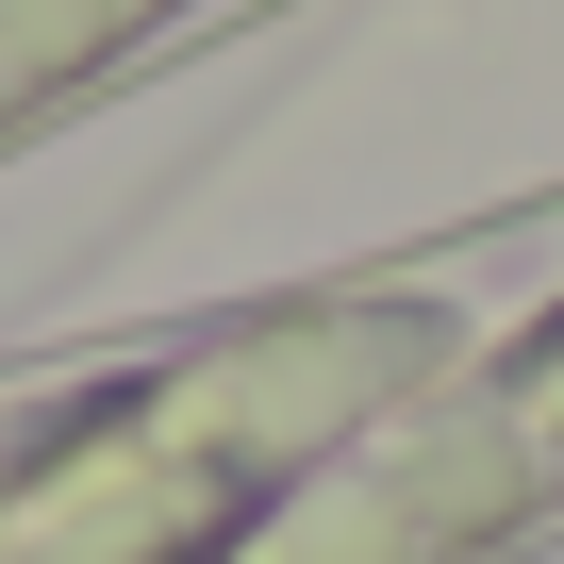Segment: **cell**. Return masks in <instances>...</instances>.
Listing matches in <instances>:
<instances>
[{"label": "cell", "mask_w": 564, "mask_h": 564, "mask_svg": "<svg viewBox=\"0 0 564 564\" xmlns=\"http://www.w3.org/2000/svg\"><path fill=\"white\" fill-rule=\"evenodd\" d=\"M564 514V300L498 349H448L432 399H399L249 564H481Z\"/></svg>", "instance_id": "2"}, {"label": "cell", "mask_w": 564, "mask_h": 564, "mask_svg": "<svg viewBox=\"0 0 564 564\" xmlns=\"http://www.w3.org/2000/svg\"><path fill=\"white\" fill-rule=\"evenodd\" d=\"M150 18H183V0H0V133H34L51 100H84Z\"/></svg>", "instance_id": "3"}, {"label": "cell", "mask_w": 564, "mask_h": 564, "mask_svg": "<svg viewBox=\"0 0 564 564\" xmlns=\"http://www.w3.org/2000/svg\"><path fill=\"white\" fill-rule=\"evenodd\" d=\"M465 349L448 282H316L0 366V564H249Z\"/></svg>", "instance_id": "1"}]
</instances>
